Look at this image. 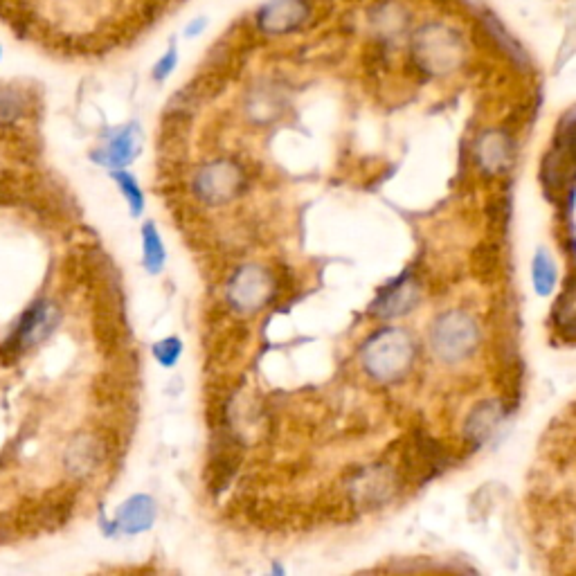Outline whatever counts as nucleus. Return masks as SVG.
<instances>
[{
	"instance_id": "nucleus-1",
	"label": "nucleus",
	"mask_w": 576,
	"mask_h": 576,
	"mask_svg": "<svg viewBox=\"0 0 576 576\" xmlns=\"http://www.w3.org/2000/svg\"><path fill=\"white\" fill-rule=\"evenodd\" d=\"M417 358V345L405 329L385 327L365 340L360 365L378 383H396L410 374Z\"/></svg>"
},
{
	"instance_id": "nucleus-2",
	"label": "nucleus",
	"mask_w": 576,
	"mask_h": 576,
	"mask_svg": "<svg viewBox=\"0 0 576 576\" xmlns=\"http://www.w3.org/2000/svg\"><path fill=\"white\" fill-rule=\"evenodd\" d=\"M410 52L417 66L430 77H446L464 63L462 34L446 23H426L412 34Z\"/></svg>"
},
{
	"instance_id": "nucleus-3",
	"label": "nucleus",
	"mask_w": 576,
	"mask_h": 576,
	"mask_svg": "<svg viewBox=\"0 0 576 576\" xmlns=\"http://www.w3.org/2000/svg\"><path fill=\"white\" fill-rule=\"evenodd\" d=\"M480 345V327L471 313L446 311L432 322L430 327V349L437 360L446 365L464 363L475 354Z\"/></svg>"
},
{
	"instance_id": "nucleus-4",
	"label": "nucleus",
	"mask_w": 576,
	"mask_h": 576,
	"mask_svg": "<svg viewBox=\"0 0 576 576\" xmlns=\"http://www.w3.org/2000/svg\"><path fill=\"white\" fill-rule=\"evenodd\" d=\"M194 194L207 205H225L239 198L246 187V174L232 160H212L198 167L194 176Z\"/></svg>"
},
{
	"instance_id": "nucleus-5",
	"label": "nucleus",
	"mask_w": 576,
	"mask_h": 576,
	"mask_svg": "<svg viewBox=\"0 0 576 576\" xmlns=\"http://www.w3.org/2000/svg\"><path fill=\"white\" fill-rule=\"evenodd\" d=\"M225 295H228V302L234 311H239L243 315L257 313L273 300L275 277L264 266L257 264L241 266L237 273L232 275Z\"/></svg>"
},
{
	"instance_id": "nucleus-6",
	"label": "nucleus",
	"mask_w": 576,
	"mask_h": 576,
	"mask_svg": "<svg viewBox=\"0 0 576 576\" xmlns=\"http://www.w3.org/2000/svg\"><path fill=\"white\" fill-rule=\"evenodd\" d=\"M311 5L306 0H268L259 7L255 23L259 32L268 36H284L309 21Z\"/></svg>"
},
{
	"instance_id": "nucleus-7",
	"label": "nucleus",
	"mask_w": 576,
	"mask_h": 576,
	"mask_svg": "<svg viewBox=\"0 0 576 576\" xmlns=\"http://www.w3.org/2000/svg\"><path fill=\"white\" fill-rule=\"evenodd\" d=\"M419 300H421L419 284L414 282L410 275L403 273L376 295V300L369 306V311H372L376 318L392 320L417 309Z\"/></svg>"
},
{
	"instance_id": "nucleus-8",
	"label": "nucleus",
	"mask_w": 576,
	"mask_h": 576,
	"mask_svg": "<svg viewBox=\"0 0 576 576\" xmlns=\"http://www.w3.org/2000/svg\"><path fill=\"white\" fill-rule=\"evenodd\" d=\"M142 149V131L138 124L122 126L120 131H115L106 144L97 147L90 158H93L99 167L106 169H126L131 162L140 156Z\"/></svg>"
},
{
	"instance_id": "nucleus-9",
	"label": "nucleus",
	"mask_w": 576,
	"mask_h": 576,
	"mask_svg": "<svg viewBox=\"0 0 576 576\" xmlns=\"http://www.w3.org/2000/svg\"><path fill=\"white\" fill-rule=\"evenodd\" d=\"M158 518V504L147 493L131 495L129 500L122 502V507L117 509L115 516V529H120L122 534H144L153 527V522Z\"/></svg>"
},
{
	"instance_id": "nucleus-10",
	"label": "nucleus",
	"mask_w": 576,
	"mask_h": 576,
	"mask_svg": "<svg viewBox=\"0 0 576 576\" xmlns=\"http://www.w3.org/2000/svg\"><path fill=\"white\" fill-rule=\"evenodd\" d=\"M475 158L486 174H500L511 165L513 142L504 131H486L475 144Z\"/></svg>"
},
{
	"instance_id": "nucleus-11",
	"label": "nucleus",
	"mask_w": 576,
	"mask_h": 576,
	"mask_svg": "<svg viewBox=\"0 0 576 576\" xmlns=\"http://www.w3.org/2000/svg\"><path fill=\"white\" fill-rule=\"evenodd\" d=\"M54 311L50 304L36 302L23 313L21 322H18L14 338L9 340V345L21 349L25 345H32L36 340H43L50 336V331L54 329Z\"/></svg>"
},
{
	"instance_id": "nucleus-12",
	"label": "nucleus",
	"mask_w": 576,
	"mask_h": 576,
	"mask_svg": "<svg viewBox=\"0 0 576 576\" xmlns=\"http://www.w3.org/2000/svg\"><path fill=\"white\" fill-rule=\"evenodd\" d=\"M502 419L504 412L498 401H482L471 414H468L464 426L466 439L471 441L473 446H482L484 441H489L493 437V432L500 428Z\"/></svg>"
},
{
	"instance_id": "nucleus-13",
	"label": "nucleus",
	"mask_w": 576,
	"mask_h": 576,
	"mask_svg": "<svg viewBox=\"0 0 576 576\" xmlns=\"http://www.w3.org/2000/svg\"><path fill=\"white\" fill-rule=\"evenodd\" d=\"M558 162H570V167L576 171V106L563 117L561 129H558L556 149L547 165H558Z\"/></svg>"
},
{
	"instance_id": "nucleus-14",
	"label": "nucleus",
	"mask_w": 576,
	"mask_h": 576,
	"mask_svg": "<svg viewBox=\"0 0 576 576\" xmlns=\"http://www.w3.org/2000/svg\"><path fill=\"white\" fill-rule=\"evenodd\" d=\"M165 261H167L165 243L160 239L156 223L147 221L142 225V264L151 275H158L160 270L165 268Z\"/></svg>"
},
{
	"instance_id": "nucleus-15",
	"label": "nucleus",
	"mask_w": 576,
	"mask_h": 576,
	"mask_svg": "<svg viewBox=\"0 0 576 576\" xmlns=\"http://www.w3.org/2000/svg\"><path fill=\"white\" fill-rule=\"evenodd\" d=\"M556 279H558V273H556L554 259L549 257L547 250L540 248L534 255V261H531V282H534L536 293L540 297H547L554 291Z\"/></svg>"
},
{
	"instance_id": "nucleus-16",
	"label": "nucleus",
	"mask_w": 576,
	"mask_h": 576,
	"mask_svg": "<svg viewBox=\"0 0 576 576\" xmlns=\"http://www.w3.org/2000/svg\"><path fill=\"white\" fill-rule=\"evenodd\" d=\"M111 176L115 180V185L120 187L124 201L131 210V216L133 219H138V216L144 212V192L138 183V178H135L131 171H126V169H115V171H111Z\"/></svg>"
},
{
	"instance_id": "nucleus-17",
	"label": "nucleus",
	"mask_w": 576,
	"mask_h": 576,
	"mask_svg": "<svg viewBox=\"0 0 576 576\" xmlns=\"http://www.w3.org/2000/svg\"><path fill=\"white\" fill-rule=\"evenodd\" d=\"M482 21H484V27L489 30V34L493 36V41L500 45V48L509 54V57L513 61H522V63H527V54L522 52L520 45L511 39L509 32L504 30V25L495 18L491 12H486V7H482Z\"/></svg>"
},
{
	"instance_id": "nucleus-18",
	"label": "nucleus",
	"mask_w": 576,
	"mask_h": 576,
	"mask_svg": "<svg viewBox=\"0 0 576 576\" xmlns=\"http://www.w3.org/2000/svg\"><path fill=\"white\" fill-rule=\"evenodd\" d=\"M99 457V448L95 446L93 437L81 435L75 439V444L68 450V462L75 473H88L90 466L97 464Z\"/></svg>"
},
{
	"instance_id": "nucleus-19",
	"label": "nucleus",
	"mask_w": 576,
	"mask_h": 576,
	"mask_svg": "<svg viewBox=\"0 0 576 576\" xmlns=\"http://www.w3.org/2000/svg\"><path fill=\"white\" fill-rule=\"evenodd\" d=\"M25 111V99L12 88H0V124H12Z\"/></svg>"
},
{
	"instance_id": "nucleus-20",
	"label": "nucleus",
	"mask_w": 576,
	"mask_h": 576,
	"mask_svg": "<svg viewBox=\"0 0 576 576\" xmlns=\"http://www.w3.org/2000/svg\"><path fill=\"white\" fill-rule=\"evenodd\" d=\"M151 351H153V358L158 360V365L174 367L178 363L180 354H183V340L176 338V336L158 340Z\"/></svg>"
},
{
	"instance_id": "nucleus-21",
	"label": "nucleus",
	"mask_w": 576,
	"mask_h": 576,
	"mask_svg": "<svg viewBox=\"0 0 576 576\" xmlns=\"http://www.w3.org/2000/svg\"><path fill=\"white\" fill-rule=\"evenodd\" d=\"M403 23H405L403 9L392 5V3L381 7V9H378V12H376V27H378V30L394 34V32L401 30Z\"/></svg>"
},
{
	"instance_id": "nucleus-22",
	"label": "nucleus",
	"mask_w": 576,
	"mask_h": 576,
	"mask_svg": "<svg viewBox=\"0 0 576 576\" xmlns=\"http://www.w3.org/2000/svg\"><path fill=\"white\" fill-rule=\"evenodd\" d=\"M178 48L176 45H169L167 48V52L162 54V57L153 63V70H151V77H153V81H167L171 75H174V70H176V66H178Z\"/></svg>"
},
{
	"instance_id": "nucleus-23",
	"label": "nucleus",
	"mask_w": 576,
	"mask_h": 576,
	"mask_svg": "<svg viewBox=\"0 0 576 576\" xmlns=\"http://www.w3.org/2000/svg\"><path fill=\"white\" fill-rule=\"evenodd\" d=\"M205 27H207V18L198 16V18H194V21L187 23L183 34L187 36V39H196V36H201L205 32Z\"/></svg>"
},
{
	"instance_id": "nucleus-24",
	"label": "nucleus",
	"mask_w": 576,
	"mask_h": 576,
	"mask_svg": "<svg viewBox=\"0 0 576 576\" xmlns=\"http://www.w3.org/2000/svg\"><path fill=\"white\" fill-rule=\"evenodd\" d=\"M0 61H3V45H0Z\"/></svg>"
}]
</instances>
